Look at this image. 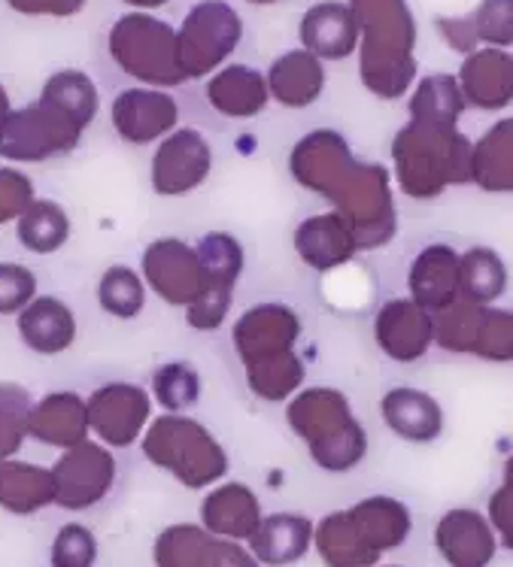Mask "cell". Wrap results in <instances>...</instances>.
<instances>
[{
  "mask_svg": "<svg viewBox=\"0 0 513 567\" xmlns=\"http://www.w3.org/2000/svg\"><path fill=\"white\" fill-rule=\"evenodd\" d=\"M289 174L298 186L326 197L335 213L343 216L359 252L392 244L398 234L392 174L383 164L356 158L340 131L316 127L304 134L289 152Z\"/></svg>",
  "mask_w": 513,
  "mask_h": 567,
  "instance_id": "obj_1",
  "label": "cell"
},
{
  "mask_svg": "<svg viewBox=\"0 0 513 567\" xmlns=\"http://www.w3.org/2000/svg\"><path fill=\"white\" fill-rule=\"evenodd\" d=\"M301 331V316L280 301L256 303L234 322V352L256 398L283 404L301 389L307 377V364L298 355Z\"/></svg>",
  "mask_w": 513,
  "mask_h": 567,
  "instance_id": "obj_2",
  "label": "cell"
},
{
  "mask_svg": "<svg viewBox=\"0 0 513 567\" xmlns=\"http://www.w3.org/2000/svg\"><path fill=\"white\" fill-rule=\"evenodd\" d=\"M471 146L459 127L410 118L392 140L398 188L413 200H434L447 188L471 186Z\"/></svg>",
  "mask_w": 513,
  "mask_h": 567,
  "instance_id": "obj_3",
  "label": "cell"
},
{
  "mask_svg": "<svg viewBox=\"0 0 513 567\" xmlns=\"http://www.w3.org/2000/svg\"><path fill=\"white\" fill-rule=\"evenodd\" d=\"M289 429L307 443L316 467L328 474H347L368 455V434L356 419L350 398L331 385L298 389L286 406Z\"/></svg>",
  "mask_w": 513,
  "mask_h": 567,
  "instance_id": "obj_4",
  "label": "cell"
},
{
  "mask_svg": "<svg viewBox=\"0 0 513 567\" xmlns=\"http://www.w3.org/2000/svg\"><path fill=\"white\" fill-rule=\"evenodd\" d=\"M362 37L359 76L365 89L383 101H398L408 92L413 64V22L404 0H350Z\"/></svg>",
  "mask_w": 513,
  "mask_h": 567,
  "instance_id": "obj_5",
  "label": "cell"
},
{
  "mask_svg": "<svg viewBox=\"0 0 513 567\" xmlns=\"http://www.w3.org/2000/svg\"><path fill=\"white\" fill-rule=\"evenodd\" d=\"M143 455L186 488H204L228 474V452L207 425L183 413H164L143 431Z\"/></svg>",
  "mask_w": 513,
  "mask_h": 567,
  "instance_id": "obj_6",
  "label": "cell"
},
{
  "mask_svg": "<svg viewBox=\"0 0 513 567\" xmlns=\"http://www.w3.org/2000/svg\"><path fill=\"white\" fill-rule=\"evenodd\" d=\"M106 52L125 76L150 89L167 92L188 82L179 68L176 28L164 19H155L152 12L131 10L119 16L106 34Z\"/></svg>",
  "mask_w": 513,
  "mask_h": 567,
  "instance_id": "obj_7",
  "label": "cell"
},
{
  "mask_svg": "<svg viewBox=\"0 0 513 567\" xmlns=\"http://www.w3.org/2000/svg\"><path fill=\"white\" fill-rule=\"evenodd\" d=\"M244 40V19L225 0H201L176 28V52L186 80L211 76Z\"/></svg>",
  "mask_w": 513,
  "mask_h": 567,
  "instance_id": "obj_8",
  "label": "cell"
},
{
  "mask_svg": "<svg viewBox=\"0 0 513 567\" xmlns=\"http://www.w3.org/2000/svg\"><path fill=\"white\" fill-rule=\"evenodd\" d=\"M82 131L55 106L37 97L34 104L12 110L0 127V158L16 164H40L71 155L80 146Z\"/></svg>",
  "mask_w": 513,
  "mask_h": 567,
  "instance_id": "obj_9",
  "label": "cell"
},
{
  "mask_svg": "<svg viewBox=\"0 0 513 567\" xmlns=\"http://www.w3.org/2000/svg\"><path fill=\"white\" fill-rule=\"evenodd\" d=\"M195 252L201 261L204 289H201L198 301L186 307V322L195 331H216L232 310L234 286L244 274L246 252L240 240L228 231L204 234Z\"/></svg>",
  "mask_w": 513,
  "mask_h": 567,
  "instance_id": "obj_10",
  "label": "cell"
},
{
  "mask_svg": "<svg viewBox=\"0 0 513 567\" xmlns=\"http://www.w3.org/2000/svg\"><path fill=\"white\" fill-rule=\"evenodd\" d=\"M52 483H55V504L64 509H89L110 495L116 483V458L104 443L85 441L64 450L55 467H52Z\"/></svg>",
  "mask_w": 513,
  "mask_h": 567,
  "instance_id": "obj_11",
  "label": "cell"
},
{
  "mask_svg": "<svg viewBox=\"0 0 513 567\" xmlns=\"http://www.w3.org/2000/svg\"><path fill=\"white\" fill-rule=\"evenodd\" d=\"M89 431L104 446L125 450L141 437L152 419V394L134 382H106L85 398Z\"/></svg>",
  "mask_w": 513,
  "mask_h": 567,
  "instance_id": "obj_12",
  "label": "cell"
},
{
  "mask_svg": "<svg viewBox=\"0 0 513 567\" xmlns=\"http://www.w3.org/2000/svg\"><path fill=\"white\" fill-rule=\"evenodd\" d=\"M213 171V150L207 137L195 127H174L167 137L158 140L152 155L150 179L155 195L179 197L207 183Z\"/></svg>",
  "mask_w": 513,
  "mask_h": 567,
  "instance_id": "obj_13",
  "label": "cell"
},
{
  "mask_svg": "<svg viewBox=\"0 0 513 567\" xmlns=\"http://www.w3.org/2000/svg\"><path fill=\"white\" fill-rule=\"evenodd\" d=\"M141 270L143 282L164 303H171V307H188V303H195L201 289H204L198 252H195V246H188L179 237L152 240L143 249Z\"/></svg>",
  "mask_w": 513,
  "mask_h": 567,
  "instance_id": "obj_14",
  "label": "cell"
},
{
  "mask_svg": "<svg viewBox=\"0 0 513 567\" xmlns=\"http://www.w3.org/2000/svg\"><path fill=\"white\" fill-rule=\"evenodd\" d=\"M110 122L125 143L150 146L174 131L179 122V106L171 92L137 85V89H125L116 94V101L110 106Z\"/></svg>",
  "mask_w": 513,
  "mask_h": 567,
  "instance_id": "obj_15",
  "label": "cell"
},
{
  "mask_svg": "<svg viewBox=\"0 0 513 567\" xmlns=\"http://www.w3.org/2000/svg\"><path fill=\"white\" fill-rule=\"evenodd\" d=\"M373 340L386 359L413 364L425 359V352L434 347V319L410 298H392L377 310Z\"/></svg>",
  "mask_w": 513,
  "mask_h": 567,
  "instance_id": "obj_16",
  "label": "cell"
},
{
  "mask_svg": "<svg viewBox=\"0 0 513 567\" xmlns=\"http://www.w3.org/2000/svg\"><path fill=\"white\" fill-rule=\"evenodd\" d=\"M434 546L450 567H490L499 537L483 513L459 507L441 516L434 528Z\"/></svg>",
  "mask_w": 513,
  "mask_h": 567,
  "instance_id": "obj_17",
  "label": "cell"
},
{
  "mask_svg": "<svg viewBox=\"0 0 513 567\" xmlns=\"http://www.w3.org/2000/svg\"><path fill=\"white\" fill-rule=\"evenodd\" d=\"M293 246L304 265L316 270V274H328V270L350 265L356 252H359V244L352 237L350 225L335 209L307 216L295 228Z\"/></svg>",
  "mask_w": 513,
  "mask_h": 567,
  "instance_id": "obj_18",
  "label": "cell"
},
{
  "mask_svg": "<svg viewBox=\"0 0 513 567\" xmlns=\"http://www.w3.org/2000/svg\"><path fill=\"white\" fill-rule=\"evenodd\" d=\"M301 47L314 52L319 61H343L350 59L359 47V24L352 16L350 3L340 0H322L304 12Z\"/></svg>",
  "mask_w": 513,
  "mask_h": 567,
  "instance_id": "obj_19",
  "label": "cell"
},
{
  "mask_svg": "<svg viewBox=\"0 0 513 567\" xmlns=\"http://www.w3.org/2000/svg\"><path fill=\"white\" fill-rule=\"evenodd\" d=\"M410 301L429 313L459 301V252L447 244H429L413 258L408 274Z\"/></svg>",
  "mask_w": 513,
  "mask_h": 567,
  "instance_id": "obj_20",
  "label": "cell"
},
{
  "mask_svg": "<svg viewBox=\"0 0 513 567\" xmlns=\"http://www.w3.org/2000/svg\"><path fill=\"white\" fill-rule=\"evenodd\" d=\"M207 104L225 118H256L270 104L265 73L249 64H222L207 80Z\"/></svg>",
  "mask_w": 513,
  "mask_h": 567,
  "instance_id": "obj_21",
  "label": "cell"
},
{
  "mask_svg": "<svg viewBox=\"0 0 513 567\" xmlns=\"http://www.w3.org/2000/svg\"><path fill=\"white\" fill-rule=\"evenodd\" d=\"M265 80L270 97L286 110H307L326 92V68L304 47L289 49L270 61Z\"/></svg>",
  "mask_w": 513,
  "mask_h": 567,
  "instance_id": "obj_22",
  "label": "cell"
},
{
  "mask_svg": "<svg viewBox=\"0 0 513 567\" xmlns=\"http://www.w3.org/2000/svg\"><path fill=\"white\" fill-rule=\"evenodd\" d=\"M380 416L392 434L408 443H432L443 431V406L438 398L413 385L389 389L380 401Z\"/></svg>",
  "mask_w": 513,
  "mask_h": 567,
  "instance_id": "obj_23",
  "label": "cell"
},
{
  "mask_svg": "<svg viewBox=\"0 0 513 567\" xmlns=\"http://www.w3.org/2000/svg\"><path fill=\"white\" fill-rule=\"evenodd\" d=\"M28 437L43 446L71 450L89 437V410L76 392H52L31 406Z\"/></svg>",
  "mask_w": 513,
  "mask_h": 567,
  "instance_id": "obj_24",
  "label": "cell"
},
{
  "mask_svg": "<svg viewBox=\"0 0 513 567\" xmlns=\"http://www.w3.org/2000/svg\"><path fill=\"white\" fill-rule=\"evenodd\" d=\"M19 337L37 355H61L76 340V316L55 295H40L19 310Z\"/></svg>",
  "mask_w": 513,
  "mask_h": 567,
  "instance_id": "obj_25",
  "label": "cell"
},
{
  "mask_svg": "<svg viewBox=\"0 0 513 567\" xmlns=\"http://www.w3.org/2000/svg\"><path fill=\"white\" fill-rule=\"evenodd\" d=\"M204 528L225 540H249L261 522V504L256 492L244 483H225L213 488L201 504Z\"/></svg>",
  "mask_w": 513,
  "mask_h": 567,
  "instance_id": "obj_26",
  "label": "cell"
},
{
  "mask_svg": "<svg viewBox=\"0 0 513 567\" xmlns=\"http://www.w3.org/2000/svg\"><path fill=\"white\" fill-rule=\"evenodd\" d=\"M314 544V522L298 513H274L258 522V528L249 537V553L258 558V565L289 567L307 556Z\"/></svg>",
  "mask_w": 513,
  "mask_h": 567,
  "instance_id": "obj_27",
  "label": "cell"
},
{
  "mask_svg": "<svg viewBox=\"0 0 513 567\" xmlns=\"http://www.w3.org/2000/svg\"><path fill=\"white\" fill-rule=\"evenodd\" d=\"M347 513L368 549H373L380 558L389 549H398L413 532V516H410L408 504L389 498V495H371Z\"/></svg>",
  "mask_w": 513,
  "mask_h": 567,
  "instance_id": "obj_28",
  "label": "cell"
},
{
  "mask_svg": "<svg viewBox=\"0 0 513 567\" xmlns=\"http://www.w3.org/2000/svg\"><path fill=\"white\" fill-rule=\"evenodd\" d=\"M462 97L465 104L499 113L513 101V59L499 52H480L471 55L462 68Z\"/></svg>",
  "mask_w": 513,
  "mask_h": 567,
  "instance_id": "obj_29",
  "label": "cell"
},
{
  "mask_svg": "<svg viewBox=\"0 0 513 567\" xmlns=\"http://www.w3.org/2000/svg\"><path fill=\"white\" fill-rule=\"evenodd\" d=\"M471 183L492 195H513V118H502L471 146Z\"/></svg>",
  "mask_w": 513,
  "mask_h": 567,
  "instance_id": "obj_30",
  "label": "cell"
},
{
  "mask_svg": "<svg viewBox=\"0 0 513 567\" xmlns=\"http://www.w3.org/2000/svg\"><path fill=\"white\" fill-rule=\"evenodd\" d=\"M49 504H55L52 471L40 464L0 458V507L12 516H31Z\"/></svg>",
  "mask_w": 513,
  "mask_h": 567,
  "instance_id": "obj_31",
  "label": "cell"
},
{
  "mask_svg": "<svg viewBox=\"0 0 513 567\" xmlns=\"http://www.w3.org/2000/svg\"><path fill=\"white\" fill-rule=\"evenodd\" d=\"M314 544L326 567H373L380 561V556L359 537L347 509L328 513L326 519L314 525Z\"/></svg>",
  "mask_w": 513,
  "mask_h": 567,
  "instance_id": "obj_32",
  "label": "cell"
},
{
  "mask_svg": "<svg viewBox=\"0 0 513 567\" xmlns=\"http://www.w3.org/2000/svg\"><path fill=\"white\" fill-rule=\"evenodd\" d=\"M507 291V265L490 246L459 252V298L471 303H495Z\"/></svg>",
  "mask_w": 513,
  "mask_h": 567,
  "instance_id": "obj_33",
  "label": "cell"
},
{
  "mask_svg": "<svg viewBox=\"0 0 513 567\" xmlns=\"http://www.w3.org/2000/svg\"><path fill=\"white\" fill-rule=\"evenodd\" d=\"M40 101L55 106L59 113H64L71 122H76L82 131L92 125L98 110H101V92H98V85H94L89 73H82L76 68L52 73L47 85H43V92H40Z\"/></svg>",
  "mask_w": 513,
  "mask_h": 567,
  "instance_id": "obj_34",
  "label": "cell"
},
{
  "mask_svg": "<svg viewBox=\"0 0 513 567\" xmlns=\"http://www.w3.org/2000/svg\"><path fill=\"white\" fill-rule=\"evenodd\" d=\"M16 237H19V244L28 252H59L61 246L71 240V216L55 200H40V197H34V204L16 219Z\"/></svg>",
  "mask_w": 513,
  "mask_h": 567,
  "instance_id": "obj_35",
  "label": "cell"
},
{
  "mask_svg": "<svg viewBox=\"0 0 513 567\" xmlns=\"http://www.w3.org/2000/svg\"><path fill=\"white\" fill-rule=\"evenodd\" d=\"M219 537L201 525H171L152 546L155 567H211Z\"/></svg>",
  "mask_w": 513,
  "mask_h": 567,
  "instance_id": "obj_36",
  "label": "cell"
},
{
  "mask_svg": "<svg viewBox=\"0 0 513 567\" xmlns=\"http://www.w3.org/2000/svg\"><path fill=\"white\" fill-rule=\"evenodd\" d=\"M410 118L417 122H432V125H459L465 97L459 82L450 76H429L420 82V89L410 97Z\"/></svg>",
  "mask_w": 513,
  "mask_h": 567,
  "instance_id": "obj_37",
  "label": "cell"
},
{
  "mask_svg": "<svg viewBox=\"0 0 513 567\" xmlns=\"http://www.w3.org/2000/svg\"><path fill=\"white\" fill-rule=\"evenodd\" d=\"M98 303L116 319H137L146 307V282L129 265L106 267L98 282Z\"/></svg>",
  "mask_w": 513,
  "mask_h": 567,
  "instance_id": "obj_38",
  "label": "cell"
},
{
  "mask_svg": "<svg viewBox=\"0 0 513 567\" xmlns=\"http://www.w3.org/2000/svg\"><path fill=\"white\" fill-rule=\"evenodd\" d=\"M201 373L188 361H167L152 373V398L167 413H186L201 401Z\"/></svg>",
  "mask_w": 513,
  "mask_h": 567,
  "instance_id": "obj_39",
  "label": "cell"
},
{
  "mask_svg": "<svg viewBox=\"0 0 513 567\" xmlns=\"http://www.w3.org/2000/svg\"><path fill=\"white\" fill-rule=\"evenodd\" d=\"M474 359L483 361H513V313L492 307V303H480L478 328H474V340H471V352Z\"/></svg>",
  "mask_w": 513,
  "mask_h": 567,
  "instance_id": "obj_40",
  "label": "cell"
},
{
  "mask_svg": "<svg viewBox=\"0 0 513 567\" xmlns=\"http://www.w3.org/2000/svg\"><path fill=\"white\" fill-rule=\"evenodd\" d=\"M31 392L19 382H0V458H12L28 441Z\"/></svg>",
  "mask_w": 513,
  "mask_h": 567,
  "instance_id": "obj_41",
  "label": "cell"
},
{
  "mask_svg": "<svg viewBox=\"0 0 513 567\" xmlns=\"http://www.w3.org/2000/svg\"><path fill=\"white\" fill-rule=\"evenodd\" d=\"M94 561H98L94 534L80 522H68L52 544V567H92Z\"/></svg>",
  "mask_w": 513,
  "mask_h": 567,
  "instance_id": "obj_42",
  "label": "cell"
},
{
  "mask_svg": "<svg viewBox=\"0 0 513 567\" xmlns=\"http://www.w3.org/2000/svg\"><path fill=\"white\" fill-rule=\"evenodd\" d=\"M37 298V277L24 265H0V316L24 310Z\"/></svg>",
  "mask_w": 513,
  "mask_h": 567,
  "instance_id": "obj_43",
  "label": "cell"
},
{
  "mask_svg": "<svg viewBox=\"0 0 513 567\" xmlns=\"http://www.w3.org/2000/svg\"><path fill=\"white\" fill-rule=\"evenodd\" d=\"M37 188L19 167H0V225L16 221L34 204Z\"/></svg>",
  "mask_w": 513,
  "mask_h": 567,
  "instance_id": "obj_44",
  "label": "cell"
},
{
  "mask_svg": "<svg viewBox=\"0 0 513 567\" xmlns=\"http://www.w3.org/2000/svg\"><path fill=\"white\" fill-rule=\"evenodd\" d=\"M89 0H7V7L31 19H71L85 10Z\"/></svg>",
  "mask_w": 513,
  "mask_h": 567,
  "instance_id": "obj_45",
  "label": "cell"
},
{
  "mask_svg": "<svg viewBox=\"0 0 513 567\" xmlns=\"http://www.w3.org/2000/svg\"><path fill=\"white\" fill-rule=\"evenodd\" d=\"M490 525L495 537L502 540L504 549H511L513 553V486L495 488L490 498Z\"/></svg>",
  "mask_w": 513,
  "mask_h": 567,
  "instance_id": "obj_46",
  "label": "cell"
},
{
  "mask_svg": "<svg viewBox=\"0 0 513 567\" xmlns=\"http://www.w3.org/2000/svg\"><path fill=\"white\" fill-rule=\"evenodd\" d=\"M211 567H261V565H258V558L253 556L249 549H244V546L237 544V540H225V537H219Z\"/></svg>",
  "mask_w": 513,
  "mask_h": 567,
  "instance_id": "obj_47",
  "label": "cell"
},
{
  "mask_svg": "<svg viewBox=\"0 0 513 567\" xmlns=\"http://www.w3.org/2000/svg\"><path fill=\"white\" fill-rule=\"evenodd\" d=\"M125 7H131V10H141V12H152V10H162V7H167L171 0H122Z\"/></svg>",
  "mask_w": 513,
  "mask_h": 567,
  "instance_id": "obj_48",
  "label": "cell"
},
{
  "mask_svg": "<svg viewBox=\"0 0 513 567\" xmlns=\"http://www.w3.org/2000/svg\"><path fill=\"white\" fill-rule=\"evenodd\" d=\"M12 113V104H10V94H7V89L0 85V127H3V122H7V116Z\"/></svg>",
  "mask_w": 513,
  "mask_h": 567,
  "instance_id": "obj_49",
  "label": "cell"
},
{
  "mask_svg": "<svg viewBox=\"0 0 513 567\" xmlns=\"http://www.w3.org/2000/svg\"><path fill=\"white\" fill-rule=\"evenodd\" d=\"M504 486H513V455L504 462Z\"/></svg>",
  "mask_w": 513,
  "mask_h": 567,
  "instance_id": "obj_50",
  "label": "cell"
},
{
  "mask_svg": "<svg viewBox=\"0 0 513 567\" xmlns=\"http://www.w3.org/2000/svg\"><path fill=\"white\" fill-rule=\"evenodd\" d=\"M246 3H253V7H270V3H280V0H246Z\"/></svg>",
  "mask_w": 513,
  "mask_h": 567,
  "instance_id": "obj_51",
  "label": "cell"
},
{
  "mask_svg": "<svg viewBox=\"0 0 513 567\" xmlns=\"http://www.w3.org/2000/svg\"><path fill=\"white\" fill-rule=\"evenodd\" d=\"M386 567H398V565H386Z\"/></svg>",
  "mask_w": 513,
  "mask_h": 567,
  "instance_id": "obj_52",
  "label": "cell"
}]
</instances>
